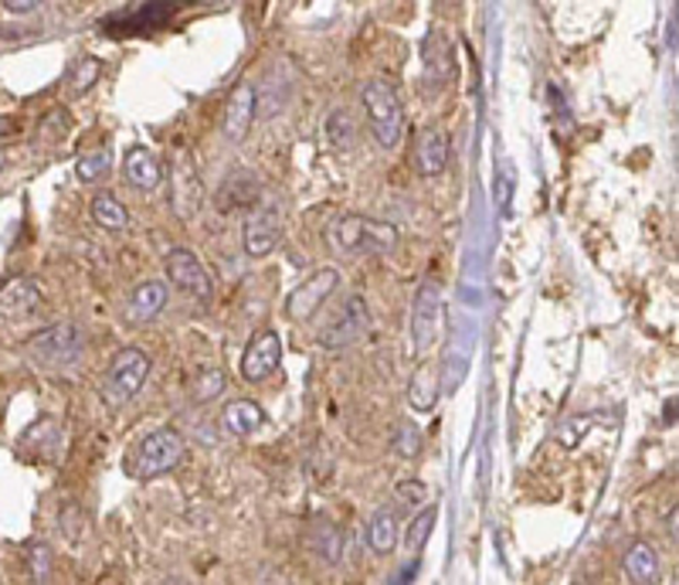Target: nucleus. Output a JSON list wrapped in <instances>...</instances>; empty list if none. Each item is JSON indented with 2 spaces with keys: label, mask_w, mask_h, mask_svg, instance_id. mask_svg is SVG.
<instances>
[{
  "label": "nucleus",
  "mask_w": 679,
  "mask_h": 585,
  "mask_svg": "<svg viewBox=\"0 0 679 585\" xmlns=\"http://www.w3.org/2000/svg\"><path fill=\"white\" fill-rule=\"evenodd\" d=\"M622 569H625L632 585H659V578H663L659 552L649 541H632L625 559H622Z\"/></svg>",
  "instance_id": "a211bd4d"
},
{
  "label": "nucleus",
  "mask_w": 679,
  "mask_h": 585,
  "mask_svg": "<svg viewBox=\"0 0 679 585\" xmlns=\"http://www.w3.org/2000/svg\"><path fill=\"white\" fill-rule=\"evenodd\" d=\"M4 167H8V154H4V151H0V170H4Z\"/></svg>",
  "instance_id": "c9c22d12"
},
{
  "label": "nucleus",
  "mask_w": 679,
  "mask_h": 585,
  "mask_svg": "<svg viewBox=\"0 0 679 585\" xmlns=\"http://www.w3.org/2000/svg\"><path fill=\"white\" fill-rule=\"evenodd\" d=\"M442 334V286L435 279H425L414 292L411 303V344L414 354H428L438 344Z\"/></svg>",
  "instance_id": "423d86ee"
},
{
  "label": "nucleus",
  "mask_w": 679,
  "mask_h": 585,
  "mask_svg": "<svg viewBox=\"0 0 679 585\" xmlns=\"http://www.w3.org/2000/svg\"><path fill=\"white\" fill-rule=\"evenodd\" d=\"M414 167L422 177H438L448 167V136L438 126H422L414 136Z\"/></svg>",
  "instance_id": "dca6fc26"
},
{
  "label": "nucleus",
  "mask_w": 679,
  "mask_h": 585,
  "mask_svg": "<svg viewBox=\"0 0 679 585\" xmlns=\"http://www.w3.org/2000/svg\"><path fill=\"white\" fill-rule=\"evenodd\" d=\"M0 8H4L8 14H34V11H42L37 0H27V4H24V0H4Z\"/></svg>",
  "instance_id": "72a5a7b5"
},
{
  "label": "nucleus",
  "mask_w": 679,
  "mask_h": 585,
  "mask_svg": "<svg viewBox=\"0 0 679 585\" xmlns=\"http://www.w3.org/2000/svg\"><path fill=\"white\" fill-rule=\"evenodd\" d=\"M323 235L333 255H388L398 249V225L367 214H340Z\"/></svg>",
  "instance_id": "f257e3e1"
},
{
  "label": "nucleus",
  "mask_w": 679,
  "mask_h": 585,
  "mask_svg": "<svg viewBox=\"0 0 679 585\" xmlns=\"http://www.w3.org/2000/svg\"><path fill=\"white\" fill-rule=\"evenodd\" d=\"M0 412H4V401H0Z\"/></svg>",
  "instance_id": "4c0bfd02"
},
{
  "label": "nucleus",
  "mask_w": 679,
  "mask_h": 585,
  "mask_svg": "<svg viewBox=\"0 0 679 585\" xmlns=\"http://www.w3.org/2000/svg\"><path fill=\"white\" fill-rule=\"evenodd\" d=\"M167 286H177L198 303L214 300V276L211 269L198 260L191 249H170L167 252Z\"/></svg>",
  "instance_id": "0eeeda50"
},
{
  "label": "nucleus",
  "mask_w": 679,
  "mask_h": 585,
  "mask_svg": "<svg viewBox=\"0 0 679 585\" xmlns=\"http://www.w3.org/2000/svg\"><path fill=\"white\" fill-rule=\"evenodd\" d=\"M435 401H438V372L435 368H419L408 385V406L414 412H432L435 409Z\"/></svg>",
  "instance_id": "5701e85b"
},
{
  "label": "nucleus",
  "mask_w": 679,
  "mask_h": 585,
  "mask_svg": "<svg viewBox=\"0 0 679 585\" xmlns=\"http://www.w3.org/2000/svg\"><path fill=\"white\" fill-rule=\"evenodd\" d=\"M149 354L140 351V347H123L116 357L109 364V375H105V385H102V398L109 409H123L136 398V391L143 388V382L149 378Z\"/></svg>",
  "instance_id": "39448f33"
},
{
  "label": "nucleus",
  "mask_w": 679,
  "mask_h": 585,
  "mask_svg": "<svg viewBox=\"0 0 679 585\" xmlns=\"http://www.w3.org/2000/svg\"><path fill=\"white\" fill-rule=\"evenodd\" d=\"M588 429H591V416H571L568 422H560L557 443H560L564 450H578V443L588 435Z\"/></svg>",
  "instance_id": "2f4dec72"
},
{
  "label": "nucleus",
  "mask_w": 679,
  "mask_h": 585,
  "mask_svg": "<svg viewBox=\"0 0 679 585\" xmlns=\"http://www.w3.org/2000/svg\"><path fill=\"white\" fill-rule=\"evenodd\" d=\"M340 286V273L336 269H316L310 279H303V283H299L292 292H289V297H286V317L289 320H310L323 303H326V297H330V292Z\"/></svg>",
  "instance_id": "9b49d317"
},
{
  "label": "nucleus",
  "mask_w": 679,
  "mask_h": 585,
  "mask_svg": "<svg viewBox=\"0 0 679 585\" xmlns=\"http://www.w3.org/2000/svg\"><path fill=\"white\" fill-rule=\"evenodd\" d=\"M255 109H258V96H255V86L252 82H238L224 102V117H221V130L232 143H242L255 123Z\"/></svg>",
  "instance_id": "ddd939ff"
},
{
  "label": "nucleus",
  "mask_w": 679,
  "mask_h": 585,
  "mask_svg": "<svg viewBox=\"0 0 679 585\" xmlns=\"http://www.w3.org/2000/svg\"><path fill=\"white\" fill-rule=\"evenodd\" d=\"M164 585H180V582H177V578H167V582H164Z\"/></svg>",
  "instance_id": "e433bc0d"
},
{
  "label": "nucleus",
  "mask_w": 679,
  "mask_h": 585,
  "mask_svg": "<svg viewBox=\"0 0 679 585\" xmlns=\"http://www.w3.org/2000/svg\"><path fill=\"white\" fill-rule=\"evenodd\" d=\"M279 235H282V208L279 205L252 208L242 225V249L248 260H266L279 245Z\"/></svg>",
  "instance_id": "9d476101"
},
{
  "label": "nucleus",
  "mask_w": 679,
  "mask_h": 585,
  "mask_svg": "<svg viewBox=\"0 0 679 585\" xmlns=\"http://www.w3.org/2000/svg\"><path fill=\"white\" fill-rule=\"evenodd\" d=\"M82 331L75 323H52L27 341V357L42 372H65L82 357Z\"/></svg>",
  "instance_id": "20e7f679"
},
{
  "label": "nucleus",
  "mask_w": 679,
  "mask_h": 585,
  "mask_svg": "<svg viewBox=\"0 0 679 585\" xmlns=\"http://www.w3.org/2000/svg\"><path fill=\"white\" fill-rule=\"evenodd\" d=\"M326 133H330V143L336 146L340 154L354 151V140H357V123L350 117L347 106H336L333 113L326 117Z\"/></svg>",
  "instance_id": "bb28decb"
},
{
  "label": "nucleus",
  "mask_w": 679,
  "mask_h": 585,
  "mask_svg": "<svg viewBox=\"0 0 679 585\" xmlns=\"http://www.w3.org/2000/svg\"><path fill=\"white\" fill-rule=\"evenodd\" d=\"M435 521H438V510L435 507H425L419 518L411 521L408 534H404V544H408V552H422V548L428 544L432 531H435Z\"/></svg>",
  "instance_id": "c756f323"
},
{
  "label": "nucleus",
  "mask_w": 679,
  "mask_h": 585,
  "mask_svg": "<svg viewBox=\"0 0 679 585\" xmlns=\"http://www.w3.org/2000/svg\"><path fill=\"white\" fill-rule=\"evenodd\" d=\"M422 76L432 89H442L452 79V42L442 27H432L422 42Z\"/></svg>",
  "instance_id": "2eb2a0df"
},
{
  "label": "nucleus",
  "mask_w": 679,
  "mask_h": 585,
  "mask_svg": "<svg viewBox=\"0 0 679 585\" xmlns=\"http://www.w3.org/2000/svg\"><path fill=\"white\" fill-rule=\"evenodd\" d=\"M11 130H14V123H11L8 117H0V140H4V136H8Z\"/></svg>",
  "instance_id": "f704fd0d"
},
{
  "label": "nucleus",
  "mask_w": 679,
  "mask_h": 585,
  "mask_svg": "<svg viewBox=\"0 0 679 585\" xmlns=\"http://www.w3.org/2000/svg\"><path fill=\"white\" fill-rule=\"evenodd\" d=\"M401 541V525H398V515L394 510H377L367 525V544L374 555H391Z\"/></svg>",
  "instance_id": "4be33fe9"
},
{
  "label": "nucleus",
  "mask_w": 679,
  "mask_h": 585,
  "mask_svg": "<svg viewBox=\"0 0 679 585\" xmlns=\"http://www.w3.org/2000/svg\"><path fill=\"white\" fill-rule=\"evenodd\" d=\"M42 303V289L27 276H14L0 286V313L4 317H31Z\"/></svg>",
  "instance_id": "6ab92c4d"
},
{
  "label": "nucleus",
  "mask_w": 679,
  "mask_h": 585,
  "mask_svg": "<svg viewBox=\"0 0 679 585\" xmlns=\"http://www.w3.org/2000/svg\"><path fill=\"white\" fill-rule=\"evenodd\" d=\"M282 368V341L276 331H255L252 341L242 351L238 361V375L248 385H266L269 378H276V372Z\"/></svg>",
  "instance_id": "1a4fd4ad"
},
{
  "label": "nucleus",
  "mask_w": 679,
  "mask_h": 585,
  "mask_svg": "<svg viewBox=\"0 0 679 585\" xmlns=\"http://www.w3.org/2000/svg\"><path fill=\"white\" fill-rule=\"evenodd\" d=\"M112 170V151L109 146H96V151H86L79 161H75V177L82 180V185H99L105 180Z\"/></svg>",
  "instance_id": "a878e982"
},
{
  "label": "nucleus",
  "mask_w": 679,
  "mask_h": 585,
  "mask_svg": "<svg viewBox=\"0 0 679 585\" xmlns=\"http://www.w3.org/2000/svg\"><path fill=\"white\" fill-rule=\"evenodd\" d=\"M167 300H170V286L164 279H143V283L133 286L123 317L133 327H146V323H154L164 313Z\"/></svg>",
  "instance_id": "f8f14e48"
},
{
  "label": "nucleus",
  "mask_w": 679,
  "mask_h": 585,
  "mask_svg": "<svg viewBox=\"0 0 679 585\" xmlns=\"http://www.w3.org/2000/svg\"><path fill=\"white\" fill-rule=\"evenodd\" d=\"M261 426H266V412H261L248 398H235L221 409V429L229 435H235V439H248Z\"/></svg>",
  "instance_id": "aec40b11"
},
{
  "label": "nucleus",
  "mask_w": 679,
  "mask_h": 585,
  "mask_svg": "<svg viewBox=\"0 0 679 585\" xmlns=\"http://www.w3.org/2000/svg\"><path fill=\"white\" fill-rule=\"evenodd\" d=\"M391 450L401 460H419L422 456V429L414 426L411 419H401L394 426V435H391Z\"/></svg>",
  "instance_id": "cd10ccee"
},
{
  "label": "nucleus",
  "mask_w": 679,
  "mask_h": 585,
  "mask_svg": "<svg viewBox=\"0 0 679 585\" xmlns=\"http://www.w3.org/2000/svg\"><path fill=\"white\" fill-rule=\"evenodd\" d=\"M187 456V439L174 429V426H160L154 432H146L133 456L126 460V473L136 481H154L164 477L174 466H180Z\"/></svg>",
  "instance_id": "7ed1b4c3"
},
{
  "label": "nucleus",
  "mask_w": 679,
  "mask_h": 585,
  "mask_svg": "<svg viewBox=\"0 0 679 585\" xmlns=\"http://www.w3.org/2000/svg\"><path fill=\"white\" fill-rule=\"evenodd\" d=\"M394 494L401 497V504H411V507H414V504H422V500H425V494H428V490H425V484H422V481H404V484H398V490H394Z\"/></svg>",
  "instance_id": "473e14b6"
},
{
  "label": "nucleus",
  "mask_w": 679,
  "mask_h": 585,
  "mask_svg": "<svg viewBox=\"0 0 679 585\" xmlns=\"http://www.w3.org/2000/svg\"><path fill=\"white\" fill-rule=\"evenodd\" d=\"M360 102L370 123L374 140L385 146V151H398V143L404 136V106L401 96L394 89V82L388 79H367L360 86Z\"/></svg>",
  "instance_id": "f03ea898"
},
{
  "label": "nucleus",
  "mask_w": 679,
  "mask_h": 585,
  "mask_svg": "<svg viewBox=\"0 0 679 585\" xmlns=\"http://www.w3.org/2000/svg\"><path fill=\"white\" fill-rule=\"evenodd\" d=\"M123 174L133 191H157L164 185V164L149 146H130L123 157Z\"/></svg>",
  "instance_id": "4468645a"
},
{
  "label": "nucleus",
  "mask_w": 679,
  "mask_h": 585,
  "mask_svg": "<svg viewBox=\"0 0 679 585\" xmlns=\"http://www.w3.org/2000/svg\"><path fill=\"white\" fill-rule=\"evenodd\" d=\"M313 552L326 562V565H340L344 562V531L333 521H320L313 528Z\"/></svg>",
  "instance_id": "393cba45"
},
{
  "label": "nucleus",
  "mask_w": 679,
  "mask_h": 585,
  "mask_svg": "<svg viewBox=\"0 0 679 585\" xmlns=\"http://www.w3.org/2000/svg\"><path fill=\"white\" fill-rule=\"evenodd\" d=\"M224 391V375L218 372V368H211V364H204V368H198L194 372V378H191V395H194V401H214L218 395Z\"/></svg>",
  "instance_id": "c85d7f7f"
},
{
  "label": "nucleus",
  "mask_w": 679,
  "mask_h": 585,
  "mask_svg": "<svg viewBox=\"0 0 679 585\" xmlns=\"http://www.w3.org/2000/svg\"><path fill=\"white\" fill-rule=\"evenodd\" d=\"M367 331H370V307L360 292H354V297H347V303L340 307V317L323 327L316 341L323 351H344V347L364 341Z\"/></svg>",
  "instance_id": "6e6552de"
},
{
  "label": "nucleus",
  "mask_w": 679,
  "mask_h": 585,
  "mask_svg": "<svg viewBox=\"0 0 679 585\" xmlns=\"http://www.w3.org/2000/svg\"><path fill=\"white\" fill-rule=\"evenodd\" d=\"M89 214L96 218V225L105 229V232H126L130 229V211L112 191H96L92 201H89Z\"/></svg>",
  "instance_id": "412c9836"
},
{
  "label": "nucleus",
  "mask_w": 679,
  "mask_h": 585,
  "mask_svg": "<svg viewBox=\"0 0 679 585\" xmlns=\"http://www.w3.org/2000/svg\"><path fill=\"white\" fill-rule=\"evenodd\" d=\"M99 79H102V62H99L96 55H86V58H79V62L68 68L65 89H68L71 99H79V96H86L89 89H96Z\"/></svg>",
  "instance_id": "b1692460"
},
{
  "label": "nucleus",
  "mask_w": 679,
  "mask_h": 585,
  "mask_svg": "<svg viewBox=\"0 0 679 585\" xmlns=\"http://www.w3.org/2000/svg\"><path fill=\"white\" fill-rule=\"evenodd\" d=\"M174 211L180 218H191L201 205V180H198V170H194V161L187 154H177L174 157Z\"/></svg>",
  "instance_id": "f3484780"
},
{
  "label": "nucleus",
  "mask_w": 679,
  "mask_h": 585,
  "mask_svg": "<svg viewBox=\"0 0 679 585\" xmlns=\"http://www.w3.org/2000/svg\"><path fill=\"white\" fill-rule=\"evenodd\" d=\"M27 565H31V582L34 585H48L52 575V548L45 541H31L27 544Z\"/></svg>",
  "instance_id": "7c9ffc66"
}]
</instances>
